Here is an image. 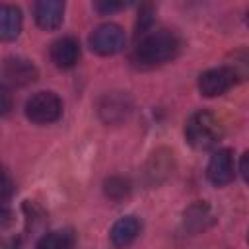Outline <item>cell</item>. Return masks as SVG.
Wrapping results in <instances>:
<instances>
[{"label":"cell","mask_w":249,"mask_h":249,"mask_svg":"<svg viewBox=\"0 0 249 249\" xmlns=\"http://www.w3.org/2000/svg\"><path fill=\"white\" fill-rule=\"evenodd\" d=\"M181 51V39L175 31L156 29L140 35L132 51V62L138 68H154L173 60Z\"/></svg>","instance_id":"obj_1"},{"label":"cell","mask_w":249,"mask_h":249,"mask_svg":"<svg viewBox=\"0 0 249 249\" xmlns=\"http://www.w3.org/2000/svg\"><path fill=\"white\" fill-rule=\"evenodd\" d=\"M224 136V128L216 115L210 111H196L185 123V138L195 150H210L218 146Z\"/></svg>","instance_id":"obj_2"},{"label":"cell","mask_w":249,"mask_h":249,"mask_svg":"<svg viewBox=\"0 0 249 249\" xmlns=\"http://www.w3.org/2000/svg\"><path fill=\"white\" fill-rule=\"evenodd\" d=\"M62 115V101L54 91H37L25 101V117L35 124H49Z\"/></svg>","instance_id":"obj_3"},{"label":"cell","mask_w":249,"mask_h":249,"mask_svg":"<svg viewBox=\"0 0 249 249\" xmlns=\"http://www.w3.org/2000/svg\"><path fill=\"white\" fill-rule=\"evenodd\" d=\"M126 43V35L124 29L117 23H101L97 25L91 35H89V47L93 53L101 54V56H111L117 54L119 51H123Z\"/></svg>","instance_id":"obj_4"},{"label":"cell","mask_w":249,"mask_h":249,"mask_svg":"<svg viewBox=\"0 0 249 249\" xmlns=\"http://www.w3.org/2000/svg\"><path fill=\"white\" fill-rule=\"evenodd\" d=\"M130 111H132V103H130L128 95H124L121 91L105 93L97 103V113H99L101 121L107 124H119V123L126 121Z\"/></svg>","instance_id":"obj_5"},{"label":"cell","mask_w":249,"mask_h":249,"mask_svg":"<svg viewBox=\"0 0 249 249\" xmlns=\"http://www.w3.org/2000/svg\"><path fill=\"white\" fill-rule=\"evenodd\" d=\"M206 177L212 185L224 187L233 181L235 177V163H233V154L228 148H222L212 154L208 167H206Z\"/></svg>","instance_id":"obj_6"},{"label":"cell","mask_w":249,"mask_h":249,"mask_svg":"<svg viewBox=\"0 0 249 249\" xmlns=\"http://www.w3.org/2000/svg\"><path fill=\"white\" fill-rule=\"evenodd\" d=\"M2 72H4L6 84L16 86V88L29 86L39 76L35 64L31 60H27V58H21V56H10V58H6Z\"/></svg>","instance_id":"obj_7"},{"label":"cell","mask_w":249,"mask_h":249,"mask_svg":"<svg viewBox=\"0 0 249 249\" xmlns=\"http://www.w3.org/2000/svg\"><path fill=\"white\" fill-rule=\"evenodd\" d=\"M233 84H235V78L231 76V72L226 66L210 68V70L200 74V78H198V91L204 97H216V95L226 93Z\"/></svg>","instance_id":"obj_8"},{"label":"cell","mask_w":249,"mask_h":249,"mask_svg":"<svg viewBox=\"0 0 249 249\" xmlns=\"http://www.w3.org/2000/svg\"><path fill=\"white\" fill-rule=\"evenodd\" d=\"M33 16H35V21L41 29L53 31V29L60 27V23L64 19V2H60V0H39L33 6Z\"/></svg>","instance_id":"obj_9"},{"label":"cell","mask_w":249,"mask_h":249,"mask_svg":"<svg viewBox=\"0 0 249 249\" xmlns=\"http://www.w3.org/2000/svg\"><path fill=\"white\" fill-rule=\"evenodd\" d=\"M80 58V43L74 37H60L51 45V60L54 66L66 70L72 68Z\"/></svg>","instance_id":"obj_10"},{"label":"cell","mask_w":249,"mask_h":249,"mask_svg":"<svg viewBox=\"0 0 249 249\" xmlns=\"http://www.w3.org/2000/svg\"><path fill=\"white\" fill-rule=\"evenodd\" d=\"M140 228H142V224H140V220H138L136 216L119 218V220L113 224L111 231H109L111 243H113L115 247H119V249H124V247L132 245V243L136 241L138 233H140Z\"/></svg>","instance_id":"obj_11"},{"label":"cell","mask_w":249,"mask_h":249,"mask_svg":"<svg viewBox=\"0 0 249 249\" xmlns=\"http://www.w3.org/2000/svg\"><path fill=\"white\" fill-rule=\"evenodd\" d=\"M171 156L173 154H169L167 150H158L152 154V158L146 163V177L152 185H158L169 177V173L173 171V158Z\"/></svg>","instance_id":"obj_12"},{"label":"cell","mask_w":249,"mask_h":249,"mask_svg":"<svg viewBox=\"0 0 249 249\" xmlns=\"http://www.w3.org/2000/svg\"><path fill=\"white\" fill-rule=\"evenodd\" d=\"M21 10L12 4H4L0 10V37L4 41H14L19 37L21 31Z\"/></svg>","instance_id":"obj_13"},{"label":"cell","mask_w":249,"mask_h":249,"mask_svg":"<svg viewBox=\"0 0 249 249\" xmlns=\"http://www.w3.org/2000/svg\"><path fill=\"white\" fill-rule=\"evenodd\" d=\"M224 66L231 72V76L235 78V82L249 80V47H241V49L231 51L226 56Z\"/></svg>","instance_id":"obj_14"},{"label":"cell","mask_w":249,"mask_h":249,"mask_svg":"<svg viewBox=\"0 0 249 249\" xmlns=\"http://www.w3.org/2000/svg\"><path fill=\"white\" fill-rule=\"evenodd\" d=\"M212 222H214V216L204 202H196L185 210V228H189L193 233L208 228Z\"/></svg>","instance_id":"obj_15"},{"label":"cell","mask_w":249,"mask_h":249,"mask_svg":"<svg viewBox=\"0 0 249 249\" xmlns=\"http://www.w3.org/2000/svg\"><path fill=\"white\" fill-rule=\"evenodd\" d=\"M76 245V235L72 230H54L45 233L35 249H74Z\"/></svg>","instance_id":"obj_16"},{"label":"cell","mask_w":249,"mask_h":249,"mask_svg":"<svg viewBox=\"0 0 249 249\" xmlns=\"http://www.w3.org/2000/svg\"><path fill=\"white\" fill-rule=\"evenodd\" d=\"M103 191H105V196L111 198V200H123L124 196H128L130 193V183L128 179L121 177V175H113L109 179H105L103 183Z\"/></svg>","instance_id":"obj_17"},{"label":"cell","mask_w":249,"mask_h":249,"mask_svg":"<svg viewBox=\"0 0 249 249\" xmlns=\"http://www.w3.org/2000/svg\"><path fill=\"white\" fill-rule=\"evenodd\" d=\"M152 23H154V6L152 4H144L140 8V12H138V23H136L138 35H144V33L152 31L150 29Z\"/></svg>","instance_id":"obj_18"},{"label":"cell","mask_w":249,"mask_h":249,"mask_svg":"<svg viewBox=\"0 0 249 249\" xmlns=\"http://www.w3.org/2000/svg\"><path fill=\"white\" fill-rule=\"evenodd\" d=\"M126 4L124 2H95V10L99 14H111L117 10H123Z\"/></svg>","instance_id":"obj_19"},{"label":"cell","mask_w":249,"mask_h":249,"mask_svg":"<svg viewBox=\"0 0 249 249\" xmlns=\"http://www.w3.org/2000/svg\"><path fill=\"white\" fill-rule=\"evenodd\" d=\"M239 171L243 175V179L249 183V150L241 156V161H239Z\"/></svg>","instance_id":"obj_20"},{"label":"cell","mask_w":249,"mask_h":249,"mask_svg":"<svg viewBox=\"0 0 249 249\" xmlns=\"http://www.w3.org/2000/svg\"><path fill=\"white\" fill-rule=\"evenodd\" d=\"M0 97H2V115H8V111H10L12 103H10V93H8V89H6V88H2V89H0Z\"/></svg>","instance_id":"obj_21"},{"label":"cell","mask_w":249,"mask_h":249,"mask_svg":"<svg viewBox=\"0 0 249 249\" xmlns=\"http://www.w3.org/2000/svg\"><path fill=\"white\" fill-rule=\"evenodd\" d=\"M245 21H247V25H249V14H247V19H245Z\"/></svg>","instance_id":"obj_22"},{"label":"cell","mask_w":249,"mask_h":249,"mask_svg":"<svg viewBox=\"0 0 249 249\" xmlns=\"http://www.w3.org/2000/svg\"><path fill=\"white\" fill-rule=\"evenodd\" d=\"M247 241H249V235H247Z\"/></svg>","instance_id":"obj_23"}]
</instances>
